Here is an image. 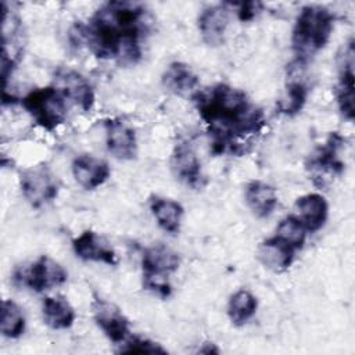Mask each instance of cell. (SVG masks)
Listing matches in <instances>:
<instances>
[{"label":"cell","mask_w":355,"mask_h":355,"mask_svg":"<svg viewBox=\"0 0 355 355\" xmlns=\"http://www.w3.org/2000/svg\"><path fill=\"white\" fill-rule=\"evenodd\" d=\"M230 14L232 8L229 3L208 6L200 12L197 18V28L202 42L207 46L216 47L225 42Z\"/></svg>","instance_id":"obj_14"},{"label":"cell","mask_w":355,"mask_h":355,"mask_svg":"<svg viewBox=\"0 0 355 355\" xmlns=\"http://www.w3.org/2000/svg\"><path fill=\"white\" fill-rule=\"evenodd\" d=\"M171 172L178 182L190 187L201 189L205 183L202 175L201 161L189 141H179L175 144L169 158Z\"/></svg>","instance_id":"obj_10"},{"label":"cell","mask_w":355,"mask_h":355,"mask_svg":"<svg viewBox=\"0 0 355 355\" xmlns=\"http://www.w3.org/2000/svg\"><path fill=\"white\" fill-rule=\"evenodd\" d=\"M244 201L248 209L259 219L269 218L279 202L276 189L262 180H251L244 189Z\"/></svg>","instance_id":"obj_20"},{"label":"cell","mask_w":355,"mask_h":355,"mask_svg":"<svg viewBox=\"0 0 355 355\" xmlns=\"http://www.w3.org/2000/svg\"><path fill=\"white\" fill-rule=\"evenodd\" d=\"M72 251L76 258L85 262H101L110 266L118 263L112 247L94 230L86 229L72 240Z\"/></svg>","instance_id":"obj_15"},{"label":"cell","mask_w":355,"mask_h":355,"mask_svg":"<svg viewBox=\"0 0 355 355\" xmlns=\"http://www.w3.org/2000/svg\"><path fill=\"white\" fill-rule=\"evenodd\" d=\"M258 300L247 288H240L234 291L227 301L226 312L232 324L240 327L244 326L257 312Z\"/></svg>","instance_id":"obj_23"},{"label":"cell","mask_w":355,"mask_h":355,"mask_svg":"<svg viewBox=\"0 0 355 355\" xmlns=\"http://www.w3.org/2000/svg\"><path fill=\"white\" fill-rule=\"evenodd\" d=\"M19 187L24 198L32 208H42L57 198L60 182L47 165L40 164L21 172Z\"/></svg>","instance_id":"obj_8"},{"label":"cell","mask_w":355,"mask_h":355,"mask_svg":"<svg viewBox=\"0 0 355 355\" xmlns=\"http://www.w3.org/2000/svg\"><path fill=\"white\" fill-rule=\"evenodd\" d=\"M92 313L94 323L111 343L119 345L129 337V320L114 302L94 295L92 301Z\"/></svg>","instance_id":"obj_9"},{"label":"cell","mask_w":355,"mask_h":355,"mask_svg":"<svg viewBox=\"0 0 355 355\" xmlns=\"http://www.w3.org/2000/svg\"><path fill=\"white\" fill-rule=\"evenodd\" d=\"M294 208L297 211L295 216L311 233L320 230L329 218V204L319 193L300 196L294 202Z\"/></svg>","instance_id":"obj_18"},{"label":"cell","mask_w":355,"mask_h":355,"mask_svg":"<svg viewBox=\"0 0 355 355\" xmlns=\"http://www.w3.org/2000/svg\"><path fill=\"white\" fill-rule=\"evenodd\" d=\"M308 230L295 215H287L276 226L275 236L293 247L295 251L301 250L306 241Z\"/></svg>","instance_id":"obj_26"},{"label":"cell","mask_w":355,"mask_h":355,"mask_svg":"<svg viewBox=\"0 0 355 355\" xmlns=\"http://www.w3.org/2000/svg\"><path fill=\"white\" fill-rule=\"evenodd\" d=\"M355 50L354 40L351 39L347 46L343 49V53L338 57V76L337 85L334 89V96L337 101L338 111L347 121H354V61Z\"/></svg>","instance_id":"obj_11"},{"label":"cell","mask_w":355,"mask_h":355,"mask_svg":"<svg viewBox=\"0 0 355 355\" xmlns=\"http://www.w3.org/2000/svg\"><path fill=\"white\" fill-rule=\"evenodd\" d=\"M309 94V89L302 79H297V76H291L286 86L284 98L280 103V112L294 116L304 108L306 98Z\"/></svg>","instance_id":"obj_25"},{"label":"cell","mask_w":355,"mask_h":355,"mask_svg":"<svg viewBox=\"0 0 355 355\" xmlns=\"http://www.w3.org/2000/svg\"><path fill=\"white\" fill-rule=\"evenodd\" d=\"M107 151L119 161H132L137 155V137L135 129L121 118L104 121Z\"/></svg>","instance_id":"obj_12"},{"label":"cell","mask_w":355,"mask_h":355,"mask_svg":"<svg viewBox=\"0 0 355 355\" xmlns=\"http://www.w3.org/2000/svg\"><path fill=\"white\" fill-rule=\"evenodd\" d=\"M150 29V19L143 4L135 1H107L86 24H76L71 31L73 43L83 44L100 60H114L121 65L140 61L141 42Z\"/></svg>","instance_id":"obj_2"},{"label":"cell","mask_w":355,"mask_h":355,"mask_svg":"<svg viewBox=\"0 0 355 355\" xmlns=\"http://www.w3.org/2000/svg\"><path fill=\"white\" fill-rule=\"evenodd\" d=\"M161 83L166 92L175 96L190 97L198 90V75L193 68L183 61H172L168 64L161 76Z\"/></svg>","instance_id":"obj_19"},{"label":"cell","mask_w":355,"mask_h":355,"mask_svg":"<svg viewBox=\"0 0 355 355\" xmlns=\"http://www.w3.org/2000/svg\"><path fill=\"white\" fill-rule=\"evenodd\" d=\"M334 14L324 6H304L291 29V50L295 61L306 64L329 43L334 29Z\"/></svg>","instance_id":"obj_3"},{"label":"cell","mask_w":355,"mask_h":355,"mask_svg":"<svg viewBox=\"0 0 355 355\" xmlns=\"http://www.w3.org/2000/svg\"><path fill=\"white\" fill-rule=\"evenodd\" d=\"M232 8L236 10L237 18L241 22L252 21L263 8V4L259 1H240V3H229Z\"/></svg>","instance_id":"obj_28"},{"label":"cell","mask_w":355,"mask_h":355,"mask_svg":"<svg viewBox=\"0 0 355 355\" xmlns=\"http://www.w3.org/2000/svg\"><path fill=\"white\" fill-rule=\"evenodd\" d=\"M200 354H219V348L214 343H204L201 348H198Z\"/></svg>","instance_id":"obj_29"},{"label":"cell","mask_w":355,"mask_h":355,"mask_svg":"<svg viewBox=\"0 0 355 355\" xmlns=\"http://www.w3.org/2000/svg\"><path fill=\"white\" fill-rule=\"evenodd\" d=\"M344 144V137L338 132H331L326 141L318 147L306 159L305 168L316 186L323 187L333 178L344 172V162L340 159V150Z\"/></svg>","instance_id":"obj_7"},{"label":"cell","mask_w":355,"mask_h":355,"mask_svg":"<svg viewBox=\"0 0 355 355\" xmlns=\"http://www.w3.org/2000/svg\"><path fill=\"white\" fill-rule=\"evenodd\" d=\"M257 258L266 269L275 273H283L293 265L295 250L276 236H272L258 244Z\"/></svg>","instance_id":"obj_17"},{"label":"cell","mask_w":355,"mask_h":355,"mask_svg":"<svg viewBox=\"0 0 355 355\" xmlns=\"http://www.w3.org/2000/svg\"><path fill=\"white\" fill-rule=\"evenodd\" d=\"M67 101L65 96L51 85L26 93L21 98V105L36 125L53 132L67 119Z\"/></svg>","instance_id":"obj_5"},{"label":"cell","mask_w":355,"mask_h":355,"mask_svg":"<svg viewBox=\"0 0 355 355\" xmlns=\"http://www.w3.org/2000/svg\"><path fill=\"white\" fill-rule=\"evenodd\" d=\"M191 101L207 126L214 154L243 155L265 126V114L247 93L227 83L198 89Z\"/></svg>","instance_id":"obj_1"},{"label":"cell","mask_w":355,"mask_h":355,"mask_svg":"<svg viewBox=\"0 0 355 355\" xmlns=\"http://www.w3.org/2000/svg\"><path fill=\"white\" fill-rule=\"evenodd\" d=\"M148 208L164 232L169 234H178L180 232L184 215V208L180 202L162 196H151Z\"/></svg>","instance_id":"obj_21"},{"label":"cell","mask_w":355,"mask_h":355,"mask_svg":"<svg viewBox=\"0 0 355 355\" xmlns=\"http://www.w3.org/2000/svg\"><path fill=\"white\" fill-rule=\"evenodd\" d=\"M68 273L64 266L49 255L17 266L12 272V282L18 287H26L35 293H43L64 284Z\"/></svg>","instance_id":"obj_6"},{"label":"cell","mask_w":355,"mask_h":355,"mask_svg":"<svg viewBox=\"0 0 355 355\" xmlns=\"http://www.w3.org/2000/svg\"><path fill=\"white\" fill-rule=\"evenodd\" d=\"M55 87L82 111H90L96 101L92 83L80 72L69 68H58L54 73Z\"/></svg>","instance_id":"obj_13"},{"label":"cell","mask_w":355,"mask_h":355,"mask_svg":"<svg viewBox=\"0 0 355 355\" xmlns=\"http://www.w3.org/2000/svg\"><path fill=\"white\" fill-rule=\"evenodd\" d=\"M26 327V319L21 306L12 300H3L0 330L3 337L15 340L19 338Z\"/></svg>","instance_id":"obj_24"},{"label":"cell","mask_w":355,"mask_h":355,"mask_svg":"<svg viewBox=\"0 0 355 355\" xmlns=\"http://www.w3.org/2000/svg\"><path fill=\"white\" fill-rule=\"evenodd\" d=\"M75 182L85 190H96L111 176V168L107 161L93 154H79L71 164Z\"/></svg>","instance_id":"obj_16"},{"label":"cell","mask_w":355,"mask_h":355,"mask_svg":"<svg viewBox=\"0 0 355 355\" xmlns=\"http://www.w3.org/2000/svg\"><path fill=\"white\" fill-rule=\"evenodd\" d=\"M43 322L53 330H67L72 327L76 313L71 302L62 295H47L42 301Z\"/></svg>","instance_id":"obj_22"},{"label":"cell","mask_w":355,"mask_h":355,"mask_svg":"<svg viewBox=\"0 0 355 355\" xmlns=\"http://www.w3.org/2000/svg\"><path fill=\"white\" fill-rule=\"evenodd\" d=\"M180 266L179 254L162 243L144 248L141 255L143 287L153 294L168 298L172 293L171 275Z\"/></svg>","instance_id":"obj_4"},{"label":"cell","mask_w":355,"mask_h":355,"mask_svg":"<svg viewBox=\"0 0 355 355\" xmlns=\"http://www.w3.org/2000/svg\"><path fill=\"white\" fill-rule=\"evenodd\" d=\"M118 354H150V355H155V354H168V351L158 343L141 337V336H130L119 344V349L116 351Z\"/></svg>","instance_id":"obj_27"}]
</instances>
